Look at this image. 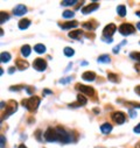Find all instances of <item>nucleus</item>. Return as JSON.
<instances>
[{
  "label": "nucleus",
  "mask_w": 140,
  "mask_h": 148,
  "mask_svg": "<svg viewBox=\"0 0 140 148\" xmlns=\"http://www.w3.org/2000/svg\"><path fill=\"white\" fill-rule=\"evenodd\" d=\"M134 91H135V93H137V94H139V96H140V85L135 86V89H134Z\"/></svg>",
  "instance_id": "e433bc0d"
},
{
  "label": "nucleus",
  "mask_w": 140,
  "mask_h": 148,
  "mask_svg": "<svg viewBox=\"0 0 140 148\" xmlns=\"http://www.w3.org/2000/svg\"><path fill=\"white\" fill-rule=\"evenodd\" d=\"M77 103H78V105L80 106H83V105H85L86 104V98L83 96V94H78L77 96Z\"/></svg>",
  "instance_id": "5701e85b"
},
{
  "label": "nucleus",
  "mask_w": 140,
  "mask_h": 148,
  "mask_svg": "<svg viewBox=\"0 0 140 148\" xmlns=\"http://www.w3.org/2000/svg\"><path fill=\"white\" fill-rule=\"evenodd\" d=\"M129 113H130V117H131V118H135V117H137V112H135L134 110H132V108L129 110Z\"/></svg>",
  "instance_id": "c756f323"
},
{
  "label": "nucleus",
  "mask_w": 140,
  "mask_h": 148,
  "mask_svg": "<svg viewBox=\"0 0 140 148\" xmlns=\"http://www.w3.org/2000/svg\"><path fill=\"white\" fill-rule=\"evenodd\" d=\"M102 40L105 41V42H112V38H105V36H103V38H102Z\"/></svg>",
  "instance_id": "f704fd0d"
},
{
  "label": "nucleus",
  "mask_w": 140,
  "mask_h": 148,
  "mask_svg": "<svg viewBox=\"0 0 140 148\" xmlns=\"http://www.w3.org/2000/svg\"><path fill=\"white\" fill-rule=\"evenodd\" d=\"M18 148H27V147H26V146H25V145H20V146L18 147Z\"/></svg>",
  "instance_id": "79ce46f5"
},
{
  "label": "nucleus",
  "mask_w": 140,
  "mask_h": 148,
  "mask_svg": "<svg viewBox=\"0 0 140 148\" xmlns=\"http://www.w3.org/2000/svg\"><path fill=\"white\" fill-rule=\"evenodd\" d=\"M5 142H6L5 137H4V135H1V148H5Z\"/></svg>",
  "instance_id": "c9c22d12"
},
{
  "label": "nucleus",
  "mask_w": 140,
  "mask_h": 148,
  "mask_svg": "<svg viewBox=\"0 0 140 148\" xmlns=\"http://www.w3.org/2000/svg\"><path fill=\"white\" fill-rule=\"evenodd\" d=\"M15 70H17L15 67H11V68L8 69V73H11V75H12V73H14V72H15Z\"/></svg>",
  "instance_id": "72a5a7b5"
},
{
  "label": "nucleus",
  "mask_w": 140,
  "mask_h": 148,
  "mask_svg": "<svg viewBox=\"0 0 140 148\" xmlns=\"http://www.w3.org/2000/svg\"><path fill=\"white\" fill-rule=\"evenodd\" d=\"M120 46H123V44H120ZM120 46H118V47H114V48H113V53H114V54H118V53H119Z\"/></svg>",
  "instance_id": "473e14b6"
},
{
  "label": "nucleus",
  "mask_w": 140,
  "mask_h": 148,
  "mask_svg": "<svg viewBox=\"0 0 140 148\" xmlns=\"http://www.w3.org/2000/svg\"><path fill=\"white\" fill-rule=\"evenodd\" d=\"M134 32H135V28L131 23H123L119 27V33L121 35H130V34H133Z\"/></svg>",
  "instance_id": "20e7f679"
},
{
  "label": "nucleus",
  "mask_w": 140,
  "mask_h": 148,
  "mask_svg": "<svg viewBox=\"0 0 140 148\" xmlns=\"http://www.w3.org/2000/svg\"><path fill=\"white\" fill-rule=\"evenodd\" d=\"M44 93H46V94H50V93H52V91L48 90V89H44Z\"/></svg>",
  "instance_id": "ea45409f"
},
{
  "label": "nucleus",
  "mask_w": 140,
  "mask_h": 148,
  "mask_svg": "<svg viewBox=\"0 0 140 148\" xmlns=\"http://www.w3.org/2000/svg\"><path fill=\"white\" fill-rule=\"evenodd\" d=\"M28 63L26 62V61H21V59H18L17 61V67L20 69V70H25V69H27L28 68Z\"/></svg>",
  "instance_id": "f3484780"
},
{
  "label": "nucleus",
  "mask_w": 140,
  "mask_h": 148,
  "mask_svg": "<svg viewBox=\"0 0 140 148\" xmlns=\"http://www.w3.org/2000/svg\"><path fill=\"white\" fill-rule=\"evenodd\" d=\"M131 58H133V59H135V61H139L140 62V53L139 52H134V53H131Z\"/></svg>",
  "instance_id": "bb28decb"
},
{
  "label": "nucleus",
  "mask_w": 140,
  "mask_h": 148,
  "mask_svg": "<svg viewBox=\"0 0 140 148\" xmlns=\"http://www.w3.org/2000/svg\"><path fill=\"white\" fill-rule=\"evenodd\" d=\"M107 78L111 81V82H113V83H117L118 82V76L117 75H114V73H112V72H110V73H107Z\"/></svg>",
  "instance_id": "b1692460"
},
{
  "label": "nucleus",
  "mask_w": 140,
  "mask_h": 148,
  "mask_svg": "<svg viewBox=\"0 0 140 148\" xmlns=\"http://www.w3.org/2000/svg\"><path fill=\"white\" fill-rule=\"evenodd\" d=\"M63 18H66V19H70L74 17V12L72 11H64L63 12V14H62Z\"/></svg>",
  "instance_id": "393cba45"
},
{
  "label": "nucleus",
  "mask_w": 140,
  "mask_h": 148,
  "mask_svg": "<svg viewBox=\"0 0 140 148\" xmlns=\"http://www.w3.org/2000/svg\"><path fill=\"white\" fill-rule=\"evenodd\" d=\"M33 68L37 71H44L47 68V62L42 58H36L33 62Z\"/></svg>",
  "instance_id": "39448f33"
},
{
  "label": "nucleus",
  "mask_w": 140,
  "mask_h": 148,
  "mask_svg": "<svg viewBox=\"0 0 140 148\" xmlns=\"http://www.w3.org/2000/svg\"><path fill=\"white\" fill-rule=\"evenodd\" d=\"M29 26H31V20H28V19H22L19 22V28L20 29H27Z\"/></svg>",
  "instance_id": "2eb2a0df"
},
{
  "label": "nucleus",
  "mask_w": 140,
  "mask_h": 148,
  "mask_svg": "<svg viewBox=\"0 0 140 148\" xmlns=\"http://www.w3.org/2000/svg\"><path fill=\"white\" fill-rule=\"evenodd\" d=\"M15 111H17V103L15 102H13V100H12L11 103H9V107L7 108V112H6V114L3 117L4 119L6 118V117H8L9 114H12V113H14L15 112Z\"/></svg>",
  "instance_id": "9b49d317"
},
{
  "label": "nucleus",
  "mask_w": 140,
  "mask_h": 148,
  "mask_svg": "<svg viewBox=\"0 0 140 148\" xmlns=\"http://www.w3.org/2000/svg\"><path fill=\"white\" fill-rule=\"evenodd\" d=\"M27 89V92L29 93V94H33V91H32V88H26Z\"/></svg>",
  "instance_id": "58836bf2"
},
{
  "label": "nucleus",
  "mask_w": 140,
  "mask_h": 148,
  "mask_svg": "<svg viewBox=\"0 0 140 148\" xmlns=\"http://www.w3.org/2000/svg\"><path fill=\"white\" fill-rule=\"evenodd\" d=\"M82 78H83L84 81L92 82V81H95L96 75H95V72H92V71H86V72H84L83 75H82Z\"/></svg>",
  "instance_id": "ddd939ff"
},
{
  "label": "nucleus",
  "mask_w": 140,
  "mask_h": 148,
  "mask_svg": "<svg viewBox=\"0 0 140 148\" xmlns=\"http://www.w3.org/2000/svg\"><path fill=\"white\" fill-rule=\"evenodd\" d=\"M83 35V32L80 30V29H76V30H72L69 33V38L70 39H74V40H80Z\"/></svg>",
  "instance_id": "f8f14e48"
},
{
  "label": "nucleus",
  "mask_w": 140,
  "mask_h": 148,
  "mask_svg": "<svg viewBox=\"0 0 140 148\" xmlns=\"http://www.w3.org/2000/svg\"><path fill=\"white\" fill-rule=\"evenodd\" d=\"M111 117H112V119L116 121L118 125L124 124L125 120H126V117H125V114H124L123 112H113Z\"/></svg>",
  "instance_id": "423d86ee"
},
{
  "label": "nucleus",
  "mask_w": 140,
  "mask_h": 148,
  "mask_svg": "<svg viewBox=\"0 0 140 148\" xmlns=\"http://www.w3.org/2000/svg\"><path fill=\"white\" fill-rule=\"evenodd\" d=\"M34 50L37 53V54H43L44 52H46V47L43 46V44H36L35 47H34Z\"/></svg>",
  "instance_id": "6ab92c4d"
},
{
  "label": "nucleus",
  "mask_w": 140,
  "mask_h": 148,
  "mask_svg": "<svg viewBox=\"0 0 140 148\" xmlns=\"http://www.w3.org/2000/svg\"><path fill=\"white\" fill-rule=\"evenodd\" d=\"M116 29H117V27L114 26L113 23H110V24H107V26L103 29V34H104L105 38H111V36L113 35V33L116 32Z\"/></svg>",
  "instance_id": "0eeeda50"
},
{
  "label": "nucleus",
  "mask_w": 140,
  "mask_h": 148,
  "mask_svg": "<svg viewBox=\"0 0 140 148\" xmlns=\"http://www.w3.org/2000/svg\"><path fill=\"white\" fill-rule=\"evenodd\" d=\"M117 13L119 14V17L124 18V17L126 15V7H125V6H123V5L118 6V7H117Z\"/></svg>",
  "instance_id": "412c9836"
},
{
  "label": "nucleus",
  "mask_w": 140,
  "mask_h": 148,
  "mask_svg": "<svg viewBox=\"0 0 140 148\" xmlns=\"http://www.w3.org/2000/svg\"><path fill=\"white\" fill-rule=\"evenodd\" d=\"M76 90H78L80 92L86 94V96H90L92 97L95 94V90L94 88H91V86H88V85H83V84H76Z\"/></svg>",
  "instance_id": "7ed1b4c3"
},
{
  "label": "nucleus",
  "mask_w": 140,
  "mask_h": 148,
  "mask_svg": "<svg viewBox=\"0 0 140 148\" xmlns=\"http://www.w3.org/2000/svg\"><path fill=\"white\" fill-rule=\"evenodd\" d=\"M98 62L99 63H110L111 62V58L107 55H102V56L98 57Z\"/></svg>",
  "instance_id": "aec40b11"
},
{
  "label": "nucleus",
  "mask_w": 140,
  "mask_h": 148,
  "mask_svg": "<svg viewBox=\"0 0 140 148\" xmlns=\"http://www.w3.org/2000/svg\"><path fill=\"white\" fill-rule=\"evenodd\" d=\"M41 103V99L39 97L36 96H33L32 98H29V99H23L22 100V106H25L28 111H31V112H34V111H36V108L39 107Z\"/></svg>",
  "instance_id": "f03ea898"
},
{
  "label": "nucleus",
  "mask_w": 140,
  "mask_h": 148,
  "mask_svg": "<svg viewBox=\"0 0 140 148\" xmlns=\"http://www.w3.org/2000/svg\"><path fill=\"white\" fill-rule=\"evenodd\" d=\"M134 133H138V134H140V124H138L135 127H134Z\"/></svg>",
  "instance_id": "2f4dec72"
},
{
  "label": "nucleus",
  "mask_w": 140,
  "mask_h": 148,
  "mask_svg": "<svg viewBox=\"0 0 140 148\" xmlns=\"http://www.w3.org/2000/svg\"><path fill=\"white\" fill-rule=\"evenodd\" d=\"M44 138L49 142H55V141H60L63 143L70 142V135L66 130H63L61 127H56V128L49 127L44 133Z\"/></svg>",
  "instance_id": "f257e3e1"
},
{
  "label": "nucleus",
  "mask_w": 140,
  "mask_h": 148,
  "mask_svg": "<svg viewBox=\"0 0 140 148\" xmlns=\"http://www.w3.org/2000/svg\"><path fill=\"white\" fill-rule=\"evenodd\" d=\"M97 8H98V4L92 3V4H90V5L83 7V8H82V13H83V14H89V13H91V12L96 11Z\"/></svg>",
  "instance_id": "1a4fd4ad"
},
{
  "label": "nucleus",
  "mask_w": 140,
  "mask_h": 148,
  "mask_svg": "<svg viewBox=\"0 0 140 148\" xmlns=\"http://www.w3.org/2000/svg\"><path fill=\"white\" fill-rule=\"evenodd\" d=\"M131 105H132V106H134V107H140V104H135V103H131Z\"/></svg>",
  "instance_id": "a19ab883"
},
{
  "label": "nucleus",
  "mask_w": 140,
  "mask_h": 148,
  "mask_svg": "<svg viewBox=\"0 0 140 148\" xmlns=\"http://www.w3.org/2000/svg\"><path fill=\"white\" fill-rule=\"evenodd\" d=\"M137 28L140 30V22H138V23H137Z\"/></svg>",
  "instance_id": "37998d69"
},
{
  "label": "nucleus",
  "mask_w": 140,
  "mask_h": 148,
  "mask_svg": "<svg viewBox=\"0 0 140 148\" xmlns=\"http://www.w3.org/2000/svg\"><path fill=\"white\" fill-rule=\"evenodd\" d=\"M26 13H27V7L23 6V5H19L13 9V14L17 15V17H21V15L26 14Z\"/></svg>",
  "instance_id": "6e6552de"
},
{
  "label": "nucleus",
  "mask_w": 140,
  "mask_h": 148,
  "mask_svg": "<svg viewBox=\"0 0 140 148\" xmlns=\"http://www.w3.org/2000/svg\"><path fill=\"white\" fill-rule=\"evenodd\" d=\"M72 78L71 77H68V78H62L61 81H60V83H62V84H66V83H68L69 81H71Z\"/></svg>",
  "instance_id": "7c9ffc66"
},
{
  "label": "nucleus",
  "mask_w": 140,
  "mask_h": 148,
  "mask_svg": "<svg viewBox=\"0 0 140 148\" xmlns=\"http://www.w3.org/2000/svg\"><path fill=\"white\" fill-rule=\"evenodd\" d=\"M0 15H1V21H0V23H1V24L9 19V15L7 13H5V12H1V14H0Z\"/></svg>",
  "instance_id": "a878e982"
},
{
  "label": "nucleus",
  "mask_w": 140,
  "mask_h": 148,
  "mask_svg": "<svg viewBox=\"0 0 140 148\" xmlns=\"http://www.w3.org/2000/svg\"><path fill=\"white\" fill-rule=\"evenodd\" d=\"M135 70H137L138 72H140V63H138V64H135Z\"/></svg>",
  "instance_id": "4c0bfd02"
},
{
  "label": "nucleus",
  "mask_w": 140,
  "mask_h": 148,
  "mask_svg": "<svg viewBox=\"0 0 140 148\" xmlns=\"http://www.w3.org/2000/svg\"><path fill=\"white\" fill-rule=\"evenodd\" d=\"M76 3H77L76 0H70V1H62L61 5L62 6H71V5H75Z\"/></svg>",
  "instance_id": "c85d7f7f"
},
{
  "label": "nucleus",
  "mask_w": 140,
  "mask_h": 148,
  "mask_svg": "<svg viewBox=\"0 0 140 148\" xmlns=\"http://www.w3.org/2000/svg\"><path fill=\"white\" fill-rule=\"evenodd\" d=\"M0 61H1V63H7L11 61V55L8 53H1L0 55Z\"/></svg>",
  "instance_id": "a211bd4d"
},
{
  "label": "nucleus",
  "mask_w": 140,
  "mask_h": 148,
  "mask_svg": "<svg viewBox=\"0 0 140 148\" xmlns=\"http://www.w3.org/2000/svg\"><path fill=\"white\" fill-rule=\"evenodd\" d=\"M77 26H78L77 21H69V22H66V23H62L61 28L62 29H71V28H76Z\"/></svg>",
  "instance_id": "9d476101"
},
{
  "label": "nucleus",
  "mask_w": 140,
  "mask_h": 148,
  "mask_svg": "<svg viewBox=\"0 0 140 148\" xmlns=\"http://www.w3.org/2000/svg\"><path fill=\"white\" fill-rule=\"evenodd\" d=\"M92 24H94L92 21H90V22H84V23H83V27L86 28V29H94L95 26H92Z\"/></svg>",
  "instance_id": "cd10ccee"
},
{
  "label": "nucleus",
  "mask_w": 140,
  "mask_h": 148,
  "mask_svg": "<svg viewBox=\"0 0 140 148\" xmlns=\"http://www.w3.org/2000/svg\"><path fill=\"white\" fill-rule=\"evenodd\" d=\"M100 131H102V133H103V134H109L112 131V125L109 124V122H105V124H103L100 126Z\"/></svg>",
  "instance_id": "4468645a"
},
{
  "label": "nucleus",
  "mask_w": 140,
  "mask_h": 148,
  "mask_svg": "<svg viewBox=\"0 0 140 148\" xmlns=\"http://www.w3.org/2000/svg\"><path fill=\"white\" fill-rule=\"evenodd\" d=\"M135 14H137V15H138V17L140 18V11H138V12H137V13H135Z\"/></svg>",
  "instance_id": "c03bdc74"
},
{
  "label": "nucleus",
  "mask_w": 140,
  "mask_h": 148,
  "mask_svg": "<svg viewBox=\"0 0 140 148\" xmlns=\"http://www.w3.org/2000/svg\"><path fill=\"white\" fill-rule=\"evenodd\" d=\"M31 47L28 46V44H26V46H23L22 48H21V54H22V56H25V57H28L29 56V54H31Z\"/></svg>",
  "instance_id": "dca6fc26"
},
{
  "label": "nucleus",
  "mask_w": 140,
  "mask_h": 148,
  "mask_svg": "<svg viewBox=\"0 0 140 148\" xmlns=\"http://www.w3.org/2000/svg\"><path fill=\"white\" fill-rule=\"evenodd\" d=\"M63 53H64V55H66L67 57H71V56H74V54H75L74 49L70 48V47H66L64 50H63Z\"/></svg>",
  "instance_id": "4be33fe9"
}]
</instances>
